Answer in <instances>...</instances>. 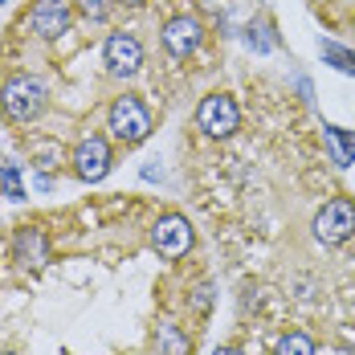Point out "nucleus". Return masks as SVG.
I'll return each mask as SVG.
<instances>
[{
	"mask_svg": "<svg viewBox=\"0 0 355 355\" xmlns=\"http://www.w3.org/2000/svg\"><path fill=\"white\" fill-rule=\"evenodd\" d=\"M110 131H114V139L127 143V147H135L151 135V110L143 107L139 98H114V107H110Z\"/></svg>",
	"mask_w": 355,
	"mask_h": 355,
	"instance_id": "nucleus-1",
	"label": "nucleus"
},
{
	"mask_svg": "<svg viewBox=\"0 0 355 355\" xmlns=\"http://www.w3.org/2000/svg\"><path fill=\"white\" fill-rule=\"evenodd\" d=\"M0 103H4V114H8L12 123H29V119H37L41 107H45V90H41L37 78H8Z\"/></svg>",
	"mask_w": 355,
	"mask_h": 355,
	"instance_id": "nucleus-2",
	"label": "nucleus"
},
{
	"mask_svg": "<svg viewBox=\"0 0 355 355\" xmlns=\"http://www.w3.org/2000/svg\"><path fill=\"white\" fill-rule=\"evenodd\" d=\"M355 233V205L347 196H335L331 205H322V213L315 216V237L322 245H343Z\"/></svg>",
	"mask_w": 355,
	"mask_h": 355,
	"instance_id": "nucleus-3",
	"label": "nucleus"
},
{
	"mask_svg": "<svg viewBox=\"0 0 355 355\" xmlns=\"http://www.w3.org/2000/svg\"><path fill=\"white\" fill-rule=\"evenodd\" d=\"M196 123H200L205 135L229 139V135L237 131V123H241V110H237V103H233L229 94H209V98L200 103V110H196Z\"/></svg>",
	"mask_w": 355,
	"mask_h": 355,
	"instance_id": "nucleus-4",
	"label": "nucleus"
},
{
	"mask_svg": "<svg viewBox=\"0 0 355 355\" xmlns=\"http://www.w3.org/2000/svg\"><path fill=\"white\" fill-rule=\"evenodd\" d=\"M70 21H73L70 0H37L33 8H29V25H33V33L45 37V41L62 37L70 29Z\"/></svg>",
	"mask_w": 355,
	"mask_h": 355,
	"instance_id": "nucleus-5",
	"label": "nucleus"
},
{
	"mask_svg": "<svg viewBox=\"0 0 355 355\" xmlns=\"http://www.w3.org/2000/svg\"><path fill=\"white\" fill-rule=\"evenodd\" d=\"M73 168H78V176L86 180V184H98L110 172V143L98 139V135L82 139L78 151H73Z\"/></svg>",
	"mask_w": 355,
	"mask_h": 355,
	"instance_id": "nucleus-6",
	"label": "nucleus"
},
{
	"mask_svg": "<svg viewBox=\"0 0 355 355\" xmlns=\"http://www.w3.org/2000/svg\"><path fill=\"white\" fill-rule=\"evenodd\" d=\"M151 245L159 249L164 257H184L188 245H192V225H188L184 216H164V220H155Z\"/></svg>",
	"mask_w": 355,
	"mask_h": 355,
	"instance_id": "nucleus-7",
	"label": "nucleus"
},
{
	"mask_svg": "<svg viewBox=\"0 0 355 355\" xmlns=\"http://www.w3.org/2000/svg\"><path fill=\"white\" fill-rule=\"evenodd\" d=\"M107 66H110V73H119V78L139 73V66H143V45L131 33H110L107 37Z\"/></svg>",
	"mask_w": 355,
	"mask_h": 355,
	"instance_id": "nucleus-8",
	"label": "nucleus"
},
{
	"mask_svg": "<svg viewBox=\"0 0 355 355\" xmlns=\"http://www.w3.org/2000/svg\"><path fill=\"white\" fill-rule=\"evenodd\" d=\"M200 21L196 17H176V21H168L164 25V45H168V53L172 58H188L196 45H200Z\"/></svg>",
	"mask_w": 355,
	"mask_h": 355,
	"instance_id": "nucleus-9",
	"label": "nucleus"
},
{
	"mask_svg": "<svg viewBox=\"0 0 355 355\" xmlns=\"http://www.w3.org/2000/svg\"><path fill=\"white\" fill-rule=\"evenodd\" d=\"M319 53H322V62H331L335 70L355 73V49H343L339 41H319Z\"/></svg>",
	"mask_w": 355,
	"mask_h": 355,
	"instance_id": "nucleus-10",
	"label": "nucleus"
},
{
	"mask_svg": "<svg viewBox=\"0 0 355 355\" xmlns=\"http://www.w3.org/2000/svg\"><path fill=\"white\" fill-rule=\"evenodd\" d=\"M327 139L335 143V164H352L355 159V135L352 131H343V127H327Z\"/></svg>",
	"mask_w": 355,
	"mask_h": 355,
	"instance_id": "nucleus-11",
	"label": "nucleus"
},
{
	"mask_svg": "<svg viewBox=\"0 0 355 355\" xmlns=\"http://www.w3.org/2000/svg\"><path fill=\"white\" fill-rule=\"evenodd\" d=\"M278 355H315V339L302 331H290L278 339Z\"/></svg>",
	"mask_w": 355,
	"mask_h": 355,
	"instance_id": "nucleus-12",
	"label": "nucleus"
},
{
	"mask_svg": "<svg viewBox=\"0 0 355 355\" xmlns=\"http://www.w3.org/2000/svg\"><path fill=\"white\" fill-rule=\"evenodd\" d=\"M0 188H4V196H12V200H21V196H25L21 176H17V168H12V164H4V168H0Z\"/></svg>",
	"mask_w": 355,
	"mask_h": 355,
	"instance_id": "nucleus-13",
	"label": "nucleus"
},
{
	"mask_svg": "<svg viewBox=\"0 0 355 355\" xmlns=\"http://www.w3.org/2000/svg\"><path fill=\"white\" fill-rule=\"evenodd\" d=\"M17 249H21L25 257H29V249H33V261H37V266L45 261V245H41V233H21V237H17Z\"/></svg>",
	"mask_w": 355,
	"mask_h": 355,
	"instance_id": "nucleus-14",
	"label": "nucleus"
},
{
	"mask_svg": "<svg viewBox=\"0 0 355 355\" xmlns=\"http://www.w3.org/2000/svg\"><path fill=\"white\" fill-rule=\"evenodd\" d=\"M78 8H82L86 17H94V21L107 17V0H78Z\"/></svg>",
	"mask_w": 355,
	"mask_h": 355,
	"instance_id": "nucleus-15",
	"label": "nucleus"
},
{
	"mask_svg": "<svg viewBox=\"0 0 355 355\" xmlns=\"http://www.w3.org/2000/svg\"><path fill=\"white\" fill-rule=\"evenodd\" d=\"M216 355H241V352H237V347H220Z\"/></svg>",
	"mask_w": 355,
	"mask_h": 355,
	"instance_id": "nucleus-16",
	"label": "nucleus"
},
{
	"mask_svg": "<svg viewBox=\"0 0 355 355\" xmlns=\"http://www.w3.org/2000/svg\"><path fill=\"white\" fill-rule=\"evenodd\" d=\"M123 4H147V0H123Z\"/></svg>",
	"mask_w": 355,
	"mask_h": 355,
	"instance_id": "nucleus-17",
	"label": "nucleus"
},
{
	"mask_svg": "<svg viewBox=\"0 0 355 355\" xmlns=\"http://www.w3.org/2000/svg\"><path fill=\"white\" fill-rule=\"evenodd\" d=\"M0 355H12V352H0Z\"/></svg>",
	"mask_w": 355,
	"mask_h": 355,
	"instance_id": "nucleus-18",
	"label": "nucleus"
}]
</instances>
